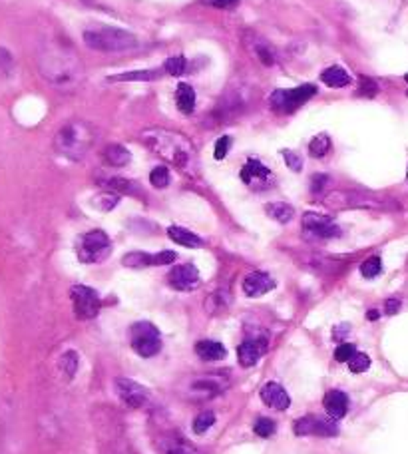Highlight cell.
<instances>
[{
	"label": "cell",
	"mask_w": 408,
	"mask_h": 454,
	"mask_svg": "<svg viewBox=\"0 0 408 454\" xmlns=\"http://www.w3.org/2000/svg\"><path fill=\"white\" fill-rule=\"evenodd\" d=\"M38 70L46 82L62 90H72L84 80V66L80 56L70 46L56 42L42 46L38 54Z\"/></svg>",
	"instance_id": "1"
},
{
	"label": "cell",
	"mask_w": 408,
	"mask_h": 454,
	"mask_svg": "<svg viewBox=\"0 0 408 454\" xmlns=\"http://www.w3.org/2000/svg\"><path fill=\"white\" fill-rule=\"evenodd\" d=\"M142 142L154 154H158L165 162L178 167L179 172H183L185 176H194L197 169V156L192 142L172 130H163V127H147L142 132Z\"/></svg>",
	"instance_id": "2"
},
{
	"label": "cell",
	"mask_w": 408,
	"mask_h": 454,
	"mask_svg": "<svg viewBox=\"0 0 408 454\" xmlns=\"http://www.w3.org/2000/svg\"><path fill=\"white\" fill-rule=\"evenodd\" d=\"M92 144H94V127L82 120L68 122L66 126L58 130V134L54 138L56 152L68 160H74V162L82 160L88 154Z\"/></svg>",
	"instance_id": "3"
},
{
	"label": "cell",
	"mask_w": 408,
	"mask_h": 454,
	"mask_svg": "<svg viewBox=\"0 0 408 454\" xmlns=\"http://www.w3.org/2000/svg\"><path fill=\"white\" fill-rule=\"evenodd\" d=\"M323 203L331 209H398V201L391 198H378L373 194H363V192H347V189H337L329 192L323 196Z\"/></svg>",
	"instance_id": "4"
},
{
	"label": "cell",
	"mask_w": 408,
	"mask_h": 454,
	"mask_svg": "<svg viewBox=\"0 0 408 454\" xmlns=\"http://www.w3.org/2000/svg\"><path fill=\"white\" fill-rule=\"evenodd\" d=\"M84 42L100 52H124L138 46V38L122 28H90L84 32Z\"/></svg>",
	"instance_id": "5"
},
{
	"label": "cell",
	"mask_w": 408,
	"mask_h": 454,
	"mask_svg": "<svg viewBox=\"0 0 408 454\" xmlns=\"http://www.w3.org/2000/svg\"><path fill=\"white\" fill-rule=\"evenodd\" d=\"M110 251H112L110 237L102 229L84 234L78 239V245H76V254L82 263H100L110 255Z\"/></svg>",
	"instance_id": "6"
},
{
	"label": "cell",
	"mask_w": 408,
	"mask_h": 454,
	"mask_svg": "<svg viewBox=\"0 0 408 454\" xmlns=\"http://www.w3.org/2000/svg\"><path fill=\"white\" fill-rule=\"evenodd\" d=\"M315 94H317V86L303 84V86L289 88V90H275L269 98V104L279 114H293L295 110L301 108L305 102H309Z\"/></svg>",
	"instance_id": "7"
},
{
	"label": "cell",
	"mask_w": 408,
	"mask_h": 454,
	"mask_svg": "<svg viewBox=\"0 0 408 454\" xmlns=\"http://www.w3.org/2000/svg\"><path fill=\"white\" fill-rule=\"evenodd\" d=\"M132 349H134L140 357H145V359L158 355L161 349L158 327H154V325L147 323V321L136 323V325L132 327Z\"/></svg>",
	"instance_id": "8"
},
{
	"label": "cell",
	"mask_w": 408,
	"mask_h": 454,
	"mask_svg": "<svg viewBox=\"0 0 408 454\" xmlns=\"http://www.w3.org/2000/svg\"><path fill=\"white\" fill-rule=\"evenodd\" d=\"M70 297L72 303H74V313H76L78 319L88 321V319H94V317L100 313L102 301H100V295L92 289V287L74 285L70 289Z\"/></svg>",
	"instance_id": "9"
},
{
	"label": "cell",
	"mask_w": 408,
	"mask_h": 454,
	"mask_svg": "<svg viewBox=\"0 0 408 454\" xmlns=\"http://www.w3.org/2000/svg\"><path fill=\"white\" fill-rule=\"evenodd\" d=\"M293 431L297 436H337L338 426L335 418H320V417H303L295 420Z\"/></svg>",
	"instance_id": "10"
},
{
	"label": "cell",
	"mask_w": 408,
	"mask_h": 454,
	"mask_svg": "<svg viewBox=\"0 0 408 454\" xmlns=\"http://www.w3.org/2000/svg\"><path fill=\"white\" fill-rule=\"evenodd\" d=\"M116 393L118 397L122 399L124 404H127L130 409H142L143 404L150 400V393L147 389L142 386L140 382L132 381V379H125V377H118L116 381Z\"/></svg>",
	"instance_id": "11"
},
{
	"label": "cell",
	"mask_w": 408,
	"mask_h": 454,
	"mask_svg": "<svg viewBox=\"0 0 408 454\" xmlns=\"http://www.w3.org/2000/svg\"><path fill=\"white\" fill-rule=\"evenodd\" d=\"M303 229L305 234L317 239H333V237L340 236V227L333 223V219L320 214H305L303 216Z\"/></svg>",
	"instance_id": "12"
},
{
	"label": "cell",
	"mask_w": 408,
	"mask_h": 454,
	"mask_svg": "<svg viewBox=\"0 0 408 454\" xmlns=\"http://www.w3.org/2000/svg\"><path fill=\"white\" fill-rule=\"evenodd\" d=\"M167 281L174 289L192 291L199 285V271H197L196 265H190V263L187 265H178L170 271Z\"/></svg>",
	"instance_id": "13"
},
{
	"label": "cell",
	"mask_w": 408,
	"mask_h": 454,
	"mask_svg": "<svg viewBox=\"0 0 408 454\" xmlns=\"http://www.w3.org/2000/svg\"><path fill=\"white\" fill-rule=\"evenodd\" d=\"M241 180L251 185V187H257V189H261V187H265L269 180H271V172H269V167L261 164L259 160H247V164L241 167Z\"/></svg>",
	"instance_id": "14"
},
{
	"label": "cell",
	"mask_w": 408,
	"mask_h": 454,
	"mask_svg": "<svg viewBox=\"0 0 408 454\" xmlns=\"http://www.w3.org/2000/svg\"><path fill=\"white\" fill-rule=\"evenodd\" d=\"M273 287H275V281H273V277L269 273L253 271L243 279V291L249 297H261V295H265L267 291H271Z\"/></svg>",
	"instance_id": "15"
},
{
	"label": "cell",
	"mask_w": 408,
	"mask_h": 454,
	"mask_svg": "<svg viewBox=\"0 0 408 454\" xmlns=\"http://www.w3.org/2000/svg\"><path fill=\"white\" fill-rule=\"evenodd\" d=\"M267 343L263 339H247V341H243L239 349H237V359H239V364L241 367H253V364H257V361L261 359V355H263V351H265Z\"/></svg>",
	"instance_id": "16"
},
{
	"label": "cell",
	"mask_w": 408,
	"mask_h": 454,
	"mask_svg": "<svg viewBox=\"0 0 408 454\" xmlns=\"http://www.w3.org/2000/svg\"><path fill=\"white\" fill-rule=\"evenodd\" d=\"M261 399H263L265 404L277 409V411H287L289 404H291V399H289L287 391L279 382H267L265 386L261 389Z\"/></svg>",
	"instance_id": "17"
},
{
	"label": "cell",
	"mask_w": 408,
	"mask_h": 454,
	"mask_svg": "<svg viewBox=\"0 0 408 454\" xmlns=\"http://www.w3.org/2000/svg\"><path fill=\"white\" fill-rule=\"evenodd\" d=\"M323 404H325V411L329 413V417L335 418V420L345 417L347 411H349V399L343 391H329L325 395Z\"/></svg>",
	"instance_id": "18"
},
{
	"label": "cell",
	"mask_w": 408,
	"mask_h": 454,
	"mask_svg": "<svg viewBox=\"0 0 408 454\" xmlns=\"http://www.w3.org/2000/svg\"><path fill=\"white\" fill-rule=\"evenodd\" d=\"M320 80L329 88H345V86L351 84L353 78H351V74L347 72V70H343L340 66H331V68L320 72Z\"/></svg>",
	"instance_id": "19"
},
{
	"label": "cell",
	"mask_w": 408,
	"mask_h": 454,
	"mask_svg": "<svg viewBox=\"0 0 408 454\" xmlns=\"http://www.w3.org/2000/svg\"><path fill=\"white\" fill-rule=\"evenodd\" d=\"M196 353L197 357H201L203 361H219V359H223L227 355L225 347L221 345V343H217V341H210V339L199 341L196 345Z\"/></svg>",
	"instance_id": "20"
},
{
	"label": "cell",
	"mask_w": 408,
	"mask_h": 454,
	"mask_svg": "<svg viewBox=\"0 0 408 454\" xmlns=\"http://www.w3.org/2000/svg\"><path fill=\"white\" fill-rule=\"evenodd\" d=\"M104 160H106V164H110L112 167H124V165L132 162V154H130V149L124 147V145L112 144L104 149Z\"/></svg>",
	"instance_id": "21"
},
{
	"label": "cell",
	"mask_w": 408,
	"mask_h": 454,
	"mask_svg": "<svg viewBox=\"0 0 408 454\" xmlns=\"http://www.w3.org/2000/svg\"><path fill=\"white\" fill-rule=\"evenodd\" d=\"M167 236H170L172 241H176V243L183 245V247H201V245H203L201 237L196 236V234L190 231V229L178 227V225H172V227L167 229Z\"/></svg>",
	"instance_id": "22"
},
{
	"label": "cell",
	"mask_w": 408,
	"mask_h": 454,
	"mask_svg": "<svg viewBox=\"0 0 408 454\" xmlns=\"http://www.w3.org/2000/svg\"><path fill=\"white\" fill-rule=\"evenodd\" d=\"M176 104L181 114H192L196 110V92L190 84H179L176 92Z\"/></svg>",
	"instance_id": "23"
},
{
	"label": "cell",
	"mask_w": 408,
	"mask_h": 454,
	"mask_svg": "<svg viewBox=\"0 0 408 454\" xmlns=\"http://www.w3.org/2000/svg\"><path fill=\"white\" fill-rule=\"evenodd\" d=\"M265 211L269 218H273L275 221H279V223H289L291 219L295 218V209H293V205L283 203V201H277V203H267Z\"/></svg>",
	"instance_id": "24"
},
{
	"label": "cell",
	"mask_w": 408,
	"mask_h": 454,
	"mask_svg": "<svg viewBox=\"0 0 408 454\" xmlns=\"http://www.w3.org/2000/svg\"><path fill=\"white\" fill-rule=\"evenodd\" d=\"M160 70H143V72H125L118 76H110V82H152L160 78Z\"/></svg>",
	"instance_id": "25"
},
{
	"label": "cell",
	"mask_w": 408,
	"mask_h": 454,
	"mask_svg": "<svg viewBox=\"0 0 408 454\" xmlns=\"http://www.w3.org/2000/svg\"><path fill=\"white\" fill-rule=\"evenodd\" d=\"M161 453L163 454H197L192 444H187L185 440H181L178 436L165 438L161 442Z\"/></svg>",
	"instance_id": "26"
},
{
	"label": "cell",
	"mask_w": 408,
	"mask_h": 454,
	"mask_svg": "<svg viewBox=\"0 0 408 454\" xmlns=\"http://www.w3.org/2000/svg\"><path fill=\"white\" fill-rule=\"evenodd\" d=\"M122 263L125 267H132V269H142V267L154 265V255L145 254V251H132V254L122 257Z\"/></svg>",
	"instance_id": "27"
},
{
	"label": "cell",
	"mask_w": 408,
	"mask_h": 454,
	"mask_svg": "<svg viewBox=\"0 0 408 454\" xmlns=\"http://www.w3.org/2000/svg\"><path fill=\"white\" fill-rule=\"evenodd\" d=\"M118 201H120V194H116V192H102V194H98L96 198H92V205L96 207V209H102V211H110V209H114L116 205H118Z\"/></svg>",
	"instance_id": "28"
},
{
	"label": "cell",
	"mask_w": 408,
	"mask_h": 454,
	"mask_svg": "<svg viewBox=\"0 0 408 454\" xmlns=\"http://www.w3.org/2000/svg\"><path fill=\"white\" fill-rule=\"evenodd\" d=\"M331 152V138L327 134H319L311 140L309 144V154L313 158H325Z\"/></svg>",
	"instance_id": "29"
},
{
	"label": "cell",
	"mask_w": 408,
	"mask_h": 454,
	"mask_svg": "<svg viewBox=\"0 0 408 454\" xmlns=\"http://www.w3.org/2000/svg\"><path fill=\"white\" fill-rule=\"evenodd\" d=\"M78 367H80V357H78V353L76 351H66L62 357H60V369H62V373L72 379L76 373H78Z\"/></svg>",
	"instance_id": "30"
},
{
	"label": "cell",
	"mask_w": 408,
	"mask_h": 454,
	"mask_svg": "<svg viewBox=\"0 0 408 454\" xmlns=\"http://www.w3.org/2000/svg\"><path fill=\"white\" fill-rule=\"evenodd\" d=\"M106 187L110 192H116V194H127V196H136L138 187L134 182H127V180H120V178H112L108 180Z\"/></svg>",
	"instance_id": "31"
},
{
	"label": "cell",
	"mask_w": 408,
	"mask_h": 454,
	"mask_svg": "<svg viewBox=\"0 0 408 454\" xmlns=\"http://www.w3.org/2000/svg\"><path fill=\"white\" fill-rule=\"evenodd\" d=\"M213 424H215V415H213L212 411H203L194 420V433L196 435H205Z\"/></svg>",
	"instance_id": "32"
},
{
	"label": "cell",
	"mask_w": 408,
	"mask_h": 454,
	"mask_svg": "<svg viewBox=\"0 0 408 454\" xmlns=\"http://www.w3.org/2000/svg\"><path fill=\"white\" fill-rule=\"evenodd\" d=\"M150 183H152L154 187H158V189L167 187V185H170V169H167L165 165L154 167L152 174H150Z\"/></svg>",
	"instance_id": "33"
},
{
	"label": "cell",
	"mask_w": 408,
	"mask_h": 454,
	"mask_svg": "<svg viewBox=\"0 0 408 454\" xmlns=\"http://www.w3.org/2000/svg\"><path fill=\"white\" fill-rule=\"evenodd\" d=\"M358 96H363V98H374L376 94H378V84L374 82L373 78H369V76H360L358 78V90H356Z\"/></svg>",
	"instance_id": "34"
},
{
	"label": "cell",
	"mask_w": 408,
	"mask_h": 454,
	"mask_svg": "<svg viewBox=\"0 0 408 454\" xmlns=\"http://www.w3.org/2000/svg\"><path fill=\"white\" fill-rule=\"evenodd\" d=\"M382 271V261H380V257H369L363 265H360V273H363V277H367V279H373L376 275H380Z\"/></svg>",
	"instance_id": "35"
},
{
	"label": "cell",
	"mask_w": 408,
	"mask_h": 454,
	"mask_svg": "<svg viewBox=\"0 0 408 454\" xmlns=\"http://www.w3.org/2000/svg\"><path fill=\"white\" fill-rule=\"evenodd\" d=\"M253 431H255V435L261 436V438H269V436L275 435L277 424H275V420H271V418H259V420L255 422Z\"/></svg>",
	"instance_id": "36"
},
{
	"label": "cell",
	"mask_w": 408,
	"mask_h": 454,
	"mask_svg": "<svg viewBox=\"0 0 408 454\" xmlns=\"http://www.w3.org/2000/svg\"><path fill=\"white\" fill-rule=\"evenodd\" d=\"M185 68H187V62H185V58L183 56H176V58H167L165 60V72L170 74V76H181V74H185Z\"/></svg>",
	"instance_id": "37"
},
{
	"label": "cell",
	"mask_w": 408,
	"mask_h": 454,
	"mask_svg": "<svg viewBox=\"0 0 408 454\" xmlns=\"http://www.w3.org/2000/svg\"><path fill=\"white\" fill-rule=\"evenodd\" d=\"M369 367H371V359H369V355H365V353H355V355L349 359V369H351L353 373H365Z\"/></svg>",
	"instance_id": "38"
},
{
	"label": "cell",
	"mask_w": 408,
	"mask_h": 454,
	"mask_svg": "<svg viewBox=\"0 0 408 454\" xmlns=\"http://www.w3.org/2000/svg\"><path fill=\"white\" fill-rule=\"evenodd\" d=\"M255 54L261 60L263 66H273V64H275V54H273L271 46L265 44V42H259V44L255 46Z\"/></svg>",
	"instance_id": "39"
},
{
	"label": "cell",
	"mask_w": 408,
	"mask_h": 454,
	"mask_svg": "<svg viewBox=\"0 0 408 454\" xmlns=\"http://www.w3.org/2000/svg\"><path fill=\"white\" fill-rule=\"evenodd\" d=\"M329 183H331V178H329L327 174L313 176V180H311V194H313V196H323L325 189L329 187Z\"/></svg>",
	"instance_id": "40"
},
{
	"label": "cell",
	"mask_w": 408,
	"mask_h": 454,
	"mask_svg": "<svg viewBox=\"0 0 408 454\" xmlns=\"http://www.w3.org/2000/svg\"><path fill=\"white\" fill-rule=\"evenodd\" d=\"M281 156H283L285 164L289 165L293 172H301L303 169V158L299 156V154H295L293 149H283L281 152Z\"/></svg>",
	"instance_id": "41"
},
{
	"label": "cell",
	"mask_w": 408,
	"mask_h": 454,
	"mask_svg": "<svg viewBox=\"0 0 408 454\" xmlns=\"http://www.w3.org/2000/svg\"><path fill=\"white\" fill-rule=\"evenodd\" d=\"M355 353L356 349L353 343H343V345H338L337 351H335V359H337L338 363H349V359H351Z\"/></svg>",
	"instance_id": "42"
},
{
	"label": "cell",
	"mask_w": 408,
	"mask_h": 454,
	"mask_svg": "<svg viewBox=\"0 0 408 454\" xmlns=\"http://www.w3.org/2000/svg\"><path fill=\"white\" fill-rule=\"evenodd\" d=\"M229 145H231L229 136L219 138V140L215 142V152H213L215 160H225V156H227V152H229Z\"/></svg>",
	"instance_id": "43"
},
{
	"label": "cell",
	"mask_w": 408,
	"mask_h": 454,
	"mask_svg": "<svg viewBox=\"0 0 408 454\" xmlns=\"http://www.w3.org/2000/svg\"><path fill=\"white\" fill-rule=\"evenodd\" d=\"M176 251H161V254L154 255V265H170L176 261Z\"/></svg>",
	"instance_id": "44"
},
{
	"label": "cell",
	"mask_w": 408,
	"mask_h": 454,
	"mask_svg": "<svg viewBox=\"0 0 408 454\" xmlns=\"http://www.w3.org/2000/svg\"><path fill=\"white\" fill-rule=\"evenodd\" d=\"M235 2H239V0H203V4L213 6V8H229Z\"/></svg>",
	"instance_id": "45"
},
{
	"label": "cell",
	"mask_w": 408,
	"mask_h": 454,
	"mask_svg": "<svg viewBox=\"0 0 408 454\" xmlns=\"http://www.w3.org/2000/svg\"><path fill=\"white\" fill-rule=\"evenodd\" d=\"M398 309H400V301H398V299H389V301L385 303L387 315H394V313H398Z\"/></svg>",
	"instance_id": "46"
},
{
	"label": "cell",
	"mask_w": 408,
	"mask_h": 454,
	"mask_svg": "<svg viewBox=\"0 0 408 454\" xmlns=\"http://www.w3.org/2000/svg\"><path fill=\"white\" fill-rule=\"evenodd\" d=\"M343 333H351V325H338V327L335 329V333H333V337H335L337 341H340V339H343Z\"/></svg>",
	"instance_id": "47"
},
{
	"label": "cell",
	"mask_w": 408,
	"mask_h": 454,
	"mask_svg": "<svg viewBox=\"0 0 408 454\" xmlns=\"http://www.w3.org/2000/svg\"><path fill=\"white\" fill-rule=\"evenodd\" d=\"M369 319H371V321H374V319H378V311H376V309L369 311Z\"/></svg>",
	"instance_id": "48"
},
{
	"label": "cell",
	"mask_w": 408,
	"mask_h": 454,
	"mask_svg": "<svg viewBox=\"0 0 408 454\" xmlns=\"http://www.w3.org/2000/svg\"><path fill=\"white\" fill-rule=\"evenodd\" d=\"M405 80H407V82H408V74H407V76H405Z\"/></svg>",
	"instance_id": "49"
},
{
	"label": "cell",
	"mask_w": 408,
	"mask_h": 454,
	"mask_svg": "<svg viewBox=\"0 0 408 454\" xmlns=\"http://www.w3.org/2000/svg\"><path fill=\"white\" fill-rule=\"evenodd\" d=\"M407 178H408V176H407Z\"/></svg>",
	"instance_id": "50"
}]
</instances>
